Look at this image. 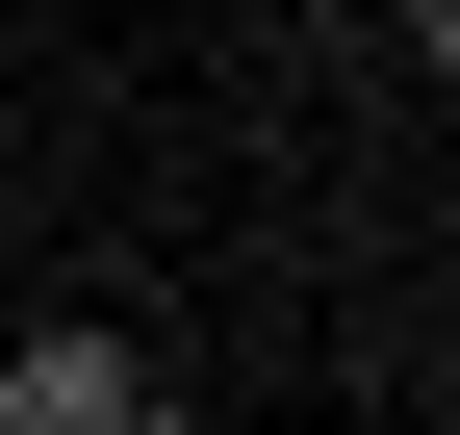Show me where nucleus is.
<instances>
[{
    "instance_id": "obj_2",
    "label": "nucleus",
    "mask_w": 460,
    "mask_h": 435,
    "mask_svg": "<svg viewBox=\"0 0 460 435\" xmlns=\"http://www.w3.org/2000/svg\"><path fill=\"white\" fill-rule=\"evenodd\" d=\"M128 435H230V410H180V385H128Z\"/></svg>"
},
{
    "instance_id": "obj_1",
    "label": "nucleus",
    "mask_w": 460,
    "mask_h": 435,
    "mask_svg": "<svg viewBox=\"0 0 460 435\" xmlns=\"http://www.w3.org/2000/svg\"><path fill=\"white\" fill-rule=\"evenodd\" d=\"M154 359H102V333H0V435H128Z\"/></svg>"
}]
</instances>
